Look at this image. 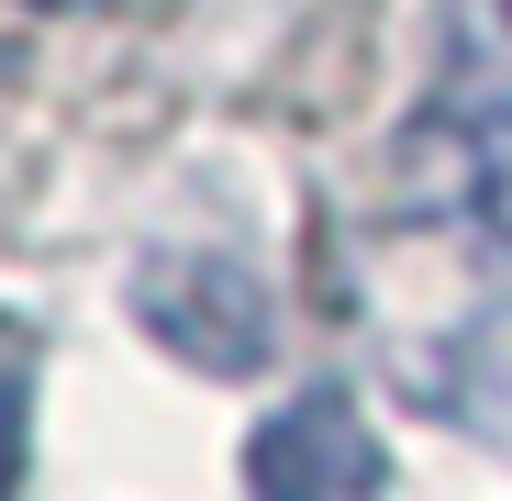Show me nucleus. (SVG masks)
Masks as SVG:
<instances>
[{
  "label": "nucleus",
  "instance_id": "obj_1",
  "mask_svg": "<svg viewBox=\"0 0 512 501\" xmlns=\"http://www.w3.org/2000/svg\"><path fill=\"white\" fill-rule=\"evenodd\" d=\"M134 323L156 334L179 368H201V379H245V368H268V334H279V312H268V290H256V268L245 257H212V245H167V257H145L134 268Z\"/></svg>",
  "mask_w": 512,
  "mask_h": 501
},
{
  "label": "nucleus",
  "instance_id": "obj_2",
  "mask_svg": "<svg viewBox=\"0 0 512 501\" xmlns=\"http://www.w3.org/2000/svg\"><path fill=\"white\" fill-rule=\"evenodd\" d=\"M379 435H368V412H357V390H301V401H279L268 424L245 435V490L256 501H368L379 490Z\"/></svg>",
  "mask_w": 512,
  "mask_h": 501
},
{
  "label": "nucleus",
  "instance_id": "obj_3",
  "mask_svg": "<svg viewBox=\"0 0 512 501\" xmlns=\"http://www.w3.org/2000/svg\"><path fill=\"white\" fill-rule=\"evenodd\" d=\"M457 201L490 245H512V90L457 112Z\"/></svg>",
  "mask_w": 512,
  "mask_h": 501
},
{
  "label": "nucleus",
  "instance_id": "obj_4",
  "mask_svg": "<svg viewBox=\"0 0 512 501\" xmlns=\"http://www.w3.org/2000/svg\"><path fill=\"white\" fill-rule=\"evenodd\" d=\"M23 468H34V390L0 368V501H23Z\"/></svg>",
  "mask_w": 512,
  "mask_h": 501
},
{
  "label": "nucleus",
  "instance_id": "obj_5",
  "mask_svg": "<svg viewBox=\"0 0 512 501\" xmlns=\"http://www.w3.org/2000/svg\"><path fill=\"white\" fill-rule=\"evenodd\" d=\"M501 23H512V0H501Z\"/></svg>",
  "mask_w": 512,
  "mask_h": 501
}]
</instances>
